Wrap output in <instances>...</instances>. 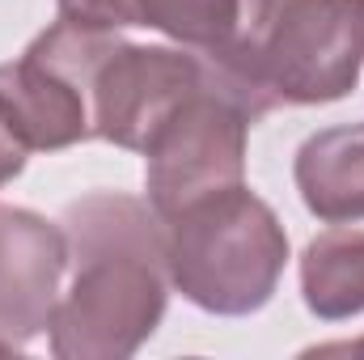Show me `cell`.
Wrapping results in <instances>:
<instances>
[{"label":"cell","mask_w":364,"mask_h":360,"mask_svg":"<svg viewBox=\"0 0 364 360\" xmlns=\"http://www.w3.org/2000/svg\"><path fill=\"white\" fill-rule=\"evenodd\" d=\"M73 280L47 327L60 360L136 356L161 327L170 301L166 221L149 199L90 191L60 216Z\"/></svg>","instance_id":"obj_1"},{"label":"cell","mask_w":364,"mask_h":360,"mask_svg":"<svg viewBox=\"0 0 364 360\" xmlns=\"http://www.w3.org/2000/svg\"><path fill=\"white\" fill-rule=\"evenodd\" d=\"M203 60L255 119L339 102L364 73V0H242L229 43Z\"/></svg>","instance_id":"obj_2"},{"label":"cell","mask_w":364,"mask_h":360,"mask_svg":"<svg viewBox=\"0 0 364 360\" xmlns=\"http://www.w3.org/2000/svg\"><path fill=\"white\" fill-rule=\"evenodd\" d=\"M166 221L170 288L216 318L259 314L288 268V229L246 182L186 203Z\"/></svg>","instance_id":"obj_3"},{"label":"cell","mask_w":364,"mask_h":360,"mask_svg":"<svg viewBox=\"0 0 364 360\" xmlns=\"http://www.w3.org/2000/svg\"><path fill=\"white\" fill-rule=\"evenodd\" d=\"M119 30L55 21L17 60L0 64V106L30 153H55L93 140L90 81Z\"/></svg>","instance_id":"obj_4"},{"label":"cell","mask_w":364,"mask_h":360,"mask_svg":"<svg viewBox=\"0 0 364 360\" xmlns=\"http://www.w3.org/2000/svg\"><path fill=\"white\" fill-rule=\"evenodd\" d=\"M255 123L250 106L208 68V81L182 97L144 149V186L157 216H174L203 195L246 182V136Z\"/></svg>","instance_id":"obj_5"},{"label":"cell","mask_w":364,"mask_h":360,"mask_svg":"<svg viewBox=\"0 0 364 360\" xmlns=\"http://www.w3.org/2000/svg\"><path fill=\"white\" fill-rule=\"evenodd\" d=\"M208 81V60L191 47H157L110 38L90 81L93 140H110L127 153H144L153 132L182 106V97Z\"/></svg>","instance_id":"obj_6"},{"label":"cell","mask_w":364,"mask_h":360,"mask_svg":"<svg viewBox=\"0 0 364 360\" xmlns=\"http://www.w3.org/2000/svg\"><path fill=\"white\" fill-rule=\"evenodd\" d=\"M68 238L60 221L0 203V356L34 344L60 305Z\"/></svg>","instance_id":"obj_7"},{"label":"cell","mask_w":364,"mask_h":360,"mask_svg":"<svg viewBox=\"0 0 364 360\" xmlns=\"http://www.w3.org/2000/svg\"><path fill=\"white\" fill-rule=\"evenodd\" d=\"M301 203L326 225L364 221V123L314 132L292 162Z\"/></svg>","instance_id":"obj_8"},{"label":"cell","mask_w":364,"mask_h":360,"mask_svg":"<svg viewBox=\"0 0 364 360\" xmlns=\"http://www.w3.org/2000/svg\"><path fill=\"white\" fill-rule=\"evenodd\" d=\"M301 297L322 322H348L364 314V229L335 225L305 246Z\"/></svg>","instance_id":"obj_9"},{"label":"cell","mask_w":364,"mask_h":360,"mask_svg":"<svg viewBox=\"0 0 364 360\" xmlns=\"http://www.w3.org/2000/svg\"><path fill=\"white\" fill-rule=\"evenodd\" d=\"M237 4L242 0H136V26L191 51H216L237 26Z\"/></svg>","instance_id":"obj_10"},{"label":"cell","mask_w":364,"mask_h":360,"mask_svg":"<svg viewBox=\"0 0 364 360\" xmlns=\"http://www.w3.org/2000/svg\"><path fill=\"white\" fill-rule=\"evenodd\" d=\"M60 17L85 30H132L136 26V0H55Z\"/></svg>","instance_id":"obj_11"},{"label":"cell","mask_w":364,"mask_h":360,"mask_svg":"<svg viewBox=\"0 0 364 360\" xmlns=\"http://www.w3.org/2000/svg\"><path fill=\"white\" fill-rule=\"evenodd\" d=\"M26 162H30V149H26V140L13 132V123H9V115H4V106H0V186H9V182L17 179V174L26 170Z\"/></svg>","instance_id":"obj_12"},{"label":"cell","mask_w":364,"mask_h":360,"mask_svg":"<svg viewBox=\"0 0 364 360\" xmlns=\"http://www.w3.org/2000/svg\"><path fill=\"white\" fill-rule=\"evenodd\" d=\"M322 352H364V339H356V344H331Z\"/></svg>","instance_id":"obj_13"}]
</instances>
